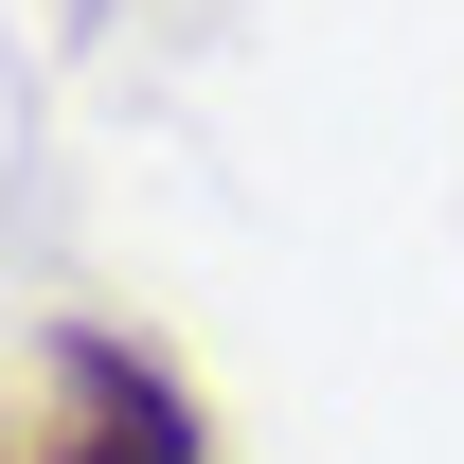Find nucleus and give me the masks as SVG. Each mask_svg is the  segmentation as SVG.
<instances>
[{
    "label": "nucleus",
    "instance_id": "obj_1",
    "mask_svg": "<svg viewBox=\"0 0 464 464\" xmlns=\"http://www.w3.org/2000/svg\"><path fill=\"white\" fill-rule=\"evenodd\" d=\"M0 464H197V393H179V357L108 340V322H54L36 393L0 411Z\"/></svg>",
    "mask_w": 464,
    "mask_h": 464
}]
</instances>
